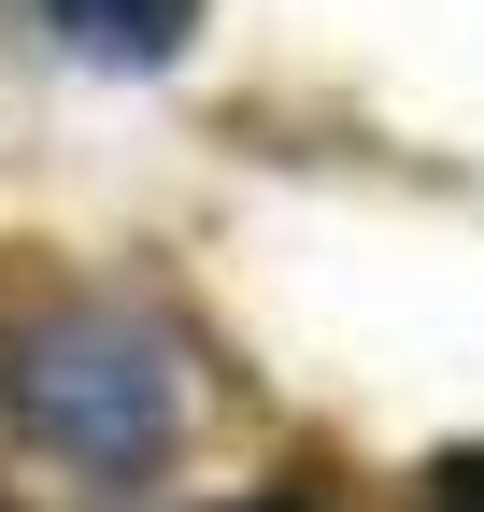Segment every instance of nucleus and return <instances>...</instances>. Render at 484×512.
Segmentation results:
<instances>
[{"mask_svg":"<svg viewBox=\"0 0 484 512\" xmlns=\"http://www.w3.org/2000/svg\"><path fill=\"white\" fill-rule=\"evenodd\" d=\"M428 512H484V441L470 456H428Z\"/></svg>","mask_w":484,"mask_h":512,"instance_id":"3","label":"nucleus"},{"mask_svg":"<svg viewBox=\"0 0 484 512\" xmlns=\"http://www.w3.org/2000/svg\"><path fill=\"white\" fill-rule=\"evenodd\" d=\"M43 15H57L72 57H100V72H171L186 29H200V0H43Z\"/></svg>","mask_w":484,"mask_h":512,"instance_id":"2","label":"nucleus"},{"mask_svg":"<svg viewBox=\"0 0 484 512\" xmlns=\"http://www.w3.org/2000/svg\"><path fill=\"white\" fill-rule=\"evenodd\" d=\"M257 512H299V498H257Z\"/></svg>","mask_w":484,"mask_h":512,"instance_id":"4","label":"nucleus"},{"mask_svg":"<svg viewBox=\"0 0 484 512\" xmlns=\"http://www.w3.org/2000/svg\"><path fill=\"white\" fill-rule=\"evenodd\" d=\"M0 399H15V427L57 470H86V484H157L171 441H186V370H171V342L143 313H114V299L29 313V328L0 342Z\"/></svg>","mask_w":484,"mask_h":512,"instance_id":"1","label":"nucleus"}]
</instances>
